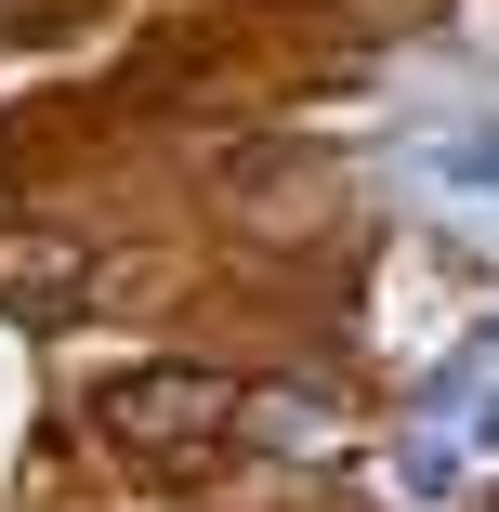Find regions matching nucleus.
<instances>
[{
    "mask_svg": "<svg viewBox=\"0 0 499 512\" xmlns=\"http://www.w3.org/2000/svg\"><path fill=\"white\" fill-rule=\"evenodd\" d=\"M224 407H237V381L158 368V381H106V434H211Z\"/></svg>",
    "mask_w": 499,
    "mask_h": 512,
    "instance_id": "1",
    "label": "nucleus"
}]
</instances>
